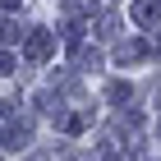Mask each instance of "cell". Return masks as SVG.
<instances>
[{
    "label": "cell",
    "mask_w": 161,
    "mask_h": 161,
    "mask_svg": "<svg viewBox=\"0 0 161 161\" xmlns=\"http://www.w3.org/2000/svg\"><path fill=\"white\" fill-rule=\"evenodd\" d=\"M101 32H97V37H115V32H120V19H115V14H106V19H101Z\"/></svg>",
    "instance_id": "cell-5"
},
{
    "label": "cell",
    "mask_w": 161,
    "mask_h": 161,
    "mask_svg": "<svg viewBox=\"0 0 161 161\" xmlns=\"http://www.w3.org/2000/svg\"><path fill=\"white\" fill-rule=\"evenodd\" d=\"M157 19H161V0H138V5H134V23L152 28Z\"/></svg>",
    "instance_id": "cell-2"
},
{
    "label": "cell",
    "mask_w": 161,
    "mask_h": 161,
    "mask_svg": "<svg viewBox=\"0 0 161 161\" xmlns=\"http://www.w3.org/2000/svg\"><path fill=\"white\" fill-rule=\"evenodd\" d=\"M28 138H32V129H28V124H14L9 134H5V147L19 152V147H28Z\"/></svg>",
    "instance_id": "cell-4"
},
{
    "label": "cell",
    "mask_w": 161,
    "mask_h": 161,
    "mask_svg": "<svg viewBox=\"0 0 161 161\" xmlns=\"http://www.w3.org/2000/svg\"><path fill=\"white\" fill-rule=\"evenodd\" d=\"M19 32H14V19H0V42H14Z\"/></svg>",
    "instance_id": "cell-6"
},
{
    "label": "cell",
    "mask_w": 161,
    "mask_h": 161,
    "mask_svg": "<svg viewBox=\"0 0 161 161\" xmlns=\"http://www.w3.org/2000/svg\"><path fill=\"white\" fill-rule=\"evenodd\" d=\"M106 97H111V101H124V97H129V87H124V83H111V92H106Z\"/></svg>",
    "instance_id": "cell-7"
},
{
    "label": "cell",
    "mask_w": 161,
    "mask_h": 161,
    "mask_svg": "<svg viewBox=\"0 0 161 161\" xmlns=\"http://www.w3.org/2000/svg\"><path fill=\"white\" fill-rule=\"evenodd\" d=\"M64 161H83V157H74V152H69V157H64Z\"/></svg>",
    "instance_id": "cell-9"
},
{
    "label": "cell",
    "mask_w": 161,
    "mask_h": 161,
    "mask_svg": "<svg viewBox=\"0 0 161 161\" xmlns=\"http://www.w3.org/2000/svg\"><path fill=\"white\" fill-rule=\"evenodd\" d=\"M143 55H147V46H143V42H124V46L115 51V60H120V64H129V60H143Z\"/></svg>",
    "instance_id": "cell-3"
},
{
    "label": "cell",
    "mask_w": 161,
    "mask_h": 161,
    "mask_svg": "<svg viewBox=\"0 0 161 161\" xmlns=\"http://www.w3.org/2000/svg\"><path fill=\"white\" fill-rule=\"evenodd\" d=\"M14 69V55H5V51H0V74H9Z\"/></svg>",
    "instance_id": "cell-8"
},
{
    "label": "cell",
    "mask_w": 161,
    "mask_h": 161,
    "mask_svg": "<svg viewBox=\"0 0 161 161\" xmlns=\"http://www.w3.org/2000/svg\"><path fill=\"white\" fill-rule=\"evenodd\" d=\"M23 51H28V60H46L51 51H55V32L32 28V32H28V42H23Z\"/></svg>",
    "instance_id": "cell-1"
}]
</instances>
